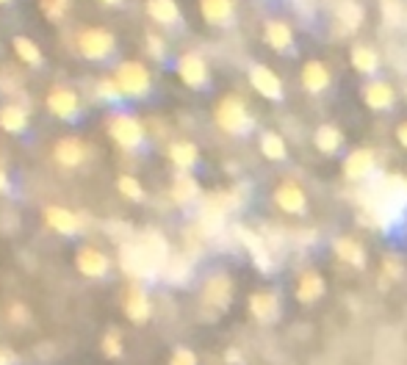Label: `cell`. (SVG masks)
I'll use <instances>...</instances> for the list:
<instances>
[{"instance_id":"1f68e13d","label":"cell","mask_w":407,"mask_h":365,"mask_svg":"<svg viewBox=\"0 0 407 365\" xmlns=\"http://www.w3.org/2000/svg\"><path fill=\"white\" fill-rule=\"evenodd\" d=\"M316 147L321 152H335L341 147V131L332 125H321L316 131Z\"/></svg>"},{"instance_id":"d6986e66","label":"cell","mask_w":407,"mask_h":365,"mask_svg":"<svg viewBox=\"0 0 407 365\" xmlns=\"http://www.w3.org/2000/svg\"><path fill=\"white\" fill-rule=\"evenodd\" d=\"M147 14L158 25H175L181 20V8L175 0H147Z\"/></svg>"},{"instance_id":"9a60e30c","label":"cell","mask_w":407,"mask_h":365,"mask_svg":"<svg viewBox=\"0 0 407 365\" xmlns=\"http://www.w3.org/2000/svg\"><path fill=\"white\" fill-rule=\"evenodd\" d=\"M274 199H277V205L283 208V211H288V213H302L305 211V191L297 185V182H283L280 188H277V194H274Z\"/></svg>"},{"instance_id":"d590c367","label":"cell","mask_w":407,"mask_h":365,"mask_svg":"<svg viewBox=\"0 0 407 365\" xmlns=\"http://www.w3.org/2000/svg\"><path fill=\"white\" fill-rule=\"evenodd\" d=\"M39 8L50 22H61L70 11V0H39Z\"/></svg>"},{"instance_id":"7c38bea8","label":"cell","mask_w":407,"mask_h":365,"mask_svg":"<svg viewBox=\"0 0 407 365\" xmlns=\"http://www.w3.org/2000/svg\"><path fill=\"white\" fill-rule=\"evenodd\" d=\"M138 244H141V246H144V252L155 260V266L164 272L167 260L172 258V255H169V244H167V238H164L158 230H144V232H141V238H138Z\"/></svg>"},{"instance_id":"7402d4cb","label":"cell","mask_w":407,"mask_h":365,"mask_svg":"<svg viewBox=\"0 0 407 365\" xmlns=\"http://www.w3.org/2000/svg\"><path fill=\"white\" fill-rule=\"evenodd\" d=\"M302 84H305V89L308 91L327 89V84H330V72H327V67H324L321 61H308L305 69H302Z\"/></svg>"},{"instance_id":"836d02e7","label":"cell","mask_w":407,"mask_h":365,"mask_svg":"<svg viewBox=\"0 0 407 365\" xmlns=\"http://www.w3.org/2000/svg\"><path fill=\"white\" fill-rule=\"evenodd\" d=\"M352 64H355V69H361V72H374V69H377V53L366 45L352 47Z\"/></svg>"},{"instance_id":"83f0119b","label":"cell","mask_w":407,"mask_h":365,"mask_svg":"<svg viewBox=\"0 0 407 365\" xmlns=\"http://www.w3.org/2000/svg\"><path fill=\"white\" fill-rule=\"evenodd\" d=\"M335 14H338L341 25H347V31H355V28L361 25V20H363L361 3H355V0H341V3H338V8H335Z\"/></svg>"},{"instance_id":"484cf974","label":"cell","mask_w":407,"mask_h":365,"mask_svg":"<svg viewBox=\"0 0 407 365\" xmlns=\"http://www.w3.org/2000/svg\"><path fill=\"white\" fill-rule=\"evenodd\" d=\"M321 291H324V279H321V274H316V272L302 274L299 288H297L299 302H316L318 296H321Z\"/></svg>"},{"instance_id":"8fae6325","label":"cell","mask_w":407,"mask_h":365,"mask_svg":"<svg viewBox=\"0 0 407 365\" xmlns=\"http://www.w3.org/2000/svg\"><path fill=\"white\" fill-rule=\"evenodd\" d=\"M45 222H47V227L61 232V235H75V232L81 230L78 213H72L70 208H61V205H47Z\"/></svg>"},{"instance_id":"3957f363","label":"cell","mask_w":407,"mask_h":365,"mask_svg":"<svg viewBox=\"0 0 407 365\" xmlns=\"http://www.w3.org/2000/svg\"><path fill=\"white\" fill-rule=\"evenodd\" d=\"M119 266H122V272L128 274V277H134V279H155L161 274V269L155 266V260L144 252V246L138 241H125L119 246Z\"/></svg>"},{"instance_id":"b9f144b4","label":"cell","mask_w":407,"mask_h":365,"mask_svg":"<svg viewBox=\"0 0 407 365\" xmlns=\"http://www.w3.org/2000/svg\"><path fill=\"white\" fill-rule=\"evenodd\" d=\"M8 316H11V321H25L28 319V310H25V305L14 302V305L8 307Z\"/></svg>"},{"instance_id":"bcb514c9","label":"cell","mask_w":407,"mask_h":365,"mask_svg":"<svg viewBox=\"0 0 407 365\" xmlns=\"http://www.w3.org/2000/svg\"><path fill=\"white\" fill-rule=\"evenodd\" d=\"M103 6H111V8H117V6H122V0H100Z\"/></svg>"},{"instance_id":"8992f818","label":"cell","mask_w":407,"mask_h":365,"mask_svg":"<svg viewBox=\"0 0 407 365\" xmlns=\"http://www.w3.org/2000/svg\"><path fill=\"white\" fill-rule=\"evenodd\" d=\"M45 105L53 117L67 119V122L81 114V97H78V91L72 89V86H64V84L50 86V91H47L45 97Z\"/></svg>"},{"instance_id":"4fadbf2b","label":"cell","mask_w":407,"mask_h":365,"mask_svg":"<svg viewBox=\"0 0 407 365\" xmlns=\"http://www.w3.org/2000/svg\"><path fill=\"white\" fill-rule=\"evenodd\" d=\"M122 310H125V316L136 324H144V321L150 319V313H153V305H150V299H147V293L134 285L131 291H128V296H125V305H122Z\"/></svg>"},{"instance_id":"603a6c76","label":"cell","mask_w":407,"mask_h":365,"mask_svg":"<svg viewBox=\"0 0 407 365\" xmlns=\"http://www.w3.org/2000/svg\"><path fill=\"white\" fill-rule=\"evenodd\" d=\"M197 147L191 144V141H175L172 147H169V161L181 169V172H186V169H191L194 164H197Z\"/></svg>"},{"instance_id":"8d00e7d4","label":"cell","mask_w":407,"mask_h":365,"mask_svg":"<svg viewBox=\"0 0 407 365\" xmlns=\"http://www.w3.org/2000/svg\"><path fill=\"white\" fill-rule=\"evenodd\" d=\"M117 188H119V194H122L125 199H134V202H141V199H144V188H141V182L136 180L134 175H122V178L117 180Z\"/></svg>"},{"instance_id":"4dcf8cb0","label":"cell","mask_w":407,"mask_h":365,"mask_svg":"<svg viewBox=\"0 0 407 365\" xmlns=\"http://www.w3.org/2000/svg\"><path fill=\"white\" fill-rule=\"evenodd\" d=\"M335 252H338V258H344V260L352 263V266H363V263H366L363 249L352 238H338V241H335Z\"/></svg>"},{"instance_id":"44dd1931","label":"cell","mask_w":407,"mask_h":365,"mask_svg":"<svg viewBox=\"0 0 407 365\" xmlns=\"http://www.w3.org/2000/svg\"><path fill=\"white\" fill-rule=\"evenodd\" d=\"M11 47H14V53H17V58H20L22 64H28V67H42L45 55H42V50H39V45H37L34 39H28V36H14V39H11Z\"/></svg>"},{"instance_id":"d6a6232c","label":"cell","mask_w":407,"mask_h":365,"mask_svg":"<svg viewBox=\"0 0 407 365\" xmlns=\"http://www.w3.org/2000/svg\"><path fill=\"white\" fill-rule=\"evenodd\" d=\"M161 274H164L169 282H186V277H188V258L172 255V258L167 260V266H164V272Z\"/></svg>"},{"instance_id":"cb8c5ba5","label":"cell","mask_w":407,"mask_h":365,"mask_svg":"<svg viewBox=\"0 0 407 365\" xmlns=\"http://www.w3.org/2000/svg\"><path fill=\"white\" fill-rule=\"evenodd\" d=\"M172 199L178 202V205H186V202H191V199H197V194H200V185H197V180L191 178V175H186V172H181L178 178H175V182H172Z\"/></svg>"},{"instance_id":"277c9868","label":"cell","mask_w":407,"mask_h":365,"mask_svg":"<svg viewBox=\"0 0 407 365\" xmlns=\"http://www.w3.org/2000/svg\"><path fill=\"white\" fill-rule=\"evenodd\" d=\"M114 78L119 84L122 97H144L150 86H153V78H150V69L141 64V61H122L117 69H114Z\"/></svg>"},{"instance_id":"f35d334b","label":"cell","mask_w":407,"mask_h":365,"mask_svg":"<svg viewBox=\"0 0 407 365\" xmlns=\"http://www.w3.org/2000/svg\"><path fill=\"white\" fill-rule=\"evenodd\" d=\"M382 14L391 25H399L402 22V6L396 0H382Z\"/></svg>"},{"instance_id":"9c48e42d","label":"cell","mask_w":407,"mask_h":365,"mask_svg":"<svg viewBox=\"0 0 407 365\" xmlns=\"http://www.w3.org/2000/svg\"><path fill=\"white\" fill-rule=\"evenodd\" d=\"M75 266H78V272L84 274V277H91V279H100V277H105L108 274V258H105V252H100V249H94V246H84V249H78V255H75Z\"/></svg>"},{"instance_id":"7bdbcfd3","label":"cell","mask_w":407,"mask_h":365,"mask_svg":"<svg viewBox=\"0 0 407 365\" xmlns=\"http://www.w3.org/2000/svg\"><path fill=\"white\" fill-rule=\"evenodd\" d=\"M11 191V180L6 175V169H0V194H8Z\"/></svg>"},{"instance_id":"7dc6e473","label":"cell","mask_w":407,"mask_h":365,"mask_svg":"<svg viewBox=\"0 0 407 365\" xmlns=\"http://www.w3.org/2000/svg\"><path fill=\"white\" fill-rule=\"evenodd\" d=\"M8 3H11V0H0V6H8Z\"/></svg>"},{"instance_id":"5bb4252c","label":"cell","mask_w":407,"mask_h":365,"mask_svg":"<svg viewBox=\"0 0 407 365\" xmlns=\"http://www.w3.org/2000/svg\"><path fill=\"white\" fill-rule=\"evenodd\" d=\"M0 128L6 133H22L28 128V108L20 102H6L0 108Z\"/></svg>"},{"instance_id":"e0dca14e","label":"cell","mask_w":407,"mask_h":365,"mask_svg":"<svg viewBox=\"0 0 407 365\" xmlns=\"http://www.w3.org/2000/svg\"><path fill=\"white\" fill-rule=\"evenodd\" d=\"M371 169H374V152H371V150H355V152L347 158V164H344V172H347L349 180L368 178Z\"/></svg>"},{"instance_id":"4316f807","label":"cell","mask_w":407,"mask_h":365,"mask_svg":"<svg viewBox=\"0 0 407 365\" xmlns=\"http://www.w3.org/2000/svg\"><path fill=\"white\" fill-rule=\"evenodd\" d=\"M366 102H368L371 108L382 111V108H388V105L394 102V89H391L388 84H382V81L368 84V86H366Z\"/></svg>"},{"instance_id":"f546056e","label":"cell","mask_w":407,"mask_h":365,"mask_svg":"<svg viewBox=\"0 0 407 365\" xmlns=\"http://www.w3.org/2000/svg\"><path fill=\"white\" fill-rule=\"evenodd\" d=\"M94 94H97V100H103V102H119V100H122V91H119V84H117L114 75H103V78L94 84Z\"/></svg>"},{"instance_id":"ee69618b","label":"cell","mask_w":407,"mask_h":365,"mask_svg":"<svg viewBox=\"0 0 407 365\" xmlns=\"http://www.w3.org/2000/svg\"><path fill=\"white\" fill-rule=\"evenodd\" d=\"M14 360H17V357H14L11 352H6V349H0V365H14Z\"/></svg>"},{"instance_id":"ac0fdd59","label":"cell","mask_w":407,"mask_h":365,"mask_svg":"<svg viewBox=\"0 0 407 365\" xmlns=\"http://www.w3.org/2000/svg\"><path fill=\"white\" fill-rule=\"evenodd\" d=\"M235 232L241 235V241H244V244H247V249L252 252V258H255L258 269H261V272H269V269H271V258H269V249H266V244L261 241V235H255L252 230H244V227H235Z\"/></svg>"},{"instance_id":"74e56055","label":"cell","mask_w":407,"mask_h":365,"mask_svg":"<svg viewBox=\"0 0 407 365\" xmlns=\"http://www.w3.org/2000/svg\"><path fill=\"white\" fill-rule=\"evenodd\" d=\"M103 354L105 357H122V338H119V332L117 329H108L105 335H103Z\"/></svg>"},{"instance_id":"ba28073f","label":"cell","mask_w":407,"mask_h":365,"mask_svg":"<svg viewBox=\"0 0 407 365\" xmlns=\"http://www.w3.org/2000/svg\"><path fill=\"white\" fill-rule=\"evenodd\" d=\"M53 158H56L58 166L75 169V166H81V164L86 161V147H84L81 138H75V136L58 138L56 147H53Z\"/></svg>"},{"instance_id":"f1b7e54d","label":"cell","mask_w":407,"mask_h":365,"mask_svg":"<svg viewBox=\"0 0 407 365\" xmlns=\"http://www.w3.org/2000/svg\"><path fill=\"white\" fill-rule=\"evenodd\" d=\"M250 310L258 321H269L277 310V299L271 293H252L250 296Z\"/></svg>"},{"instance_id":"5b68a950","label":"cell","mask_w":407,"mask_h":365,"mask_svg":"<svg viewBox=\"0 0 407 365\" xmlns=\"http://www.w3.org/2000/svg\"><path fill=\"white\" fill-rule=\"evenodd\" d=\"M214 117H217V125H219L222 131H227V133H244V131L252 128V119H250L244 102H241L235 94H227V97L219 100Z\"/></svg>"},{"instance_id":"e575fe53","label":"cell","mask_w":407,"mask_h":365,"mask_svg":"<svg viewBox=\"0 0 407 365\" xmlns=\"http://www.w3.org/2000/svg\"><path fill=\"white\" fill-rule=\"evenodd\" d=\"M261 150H264V155L271 158V161H283V158H285V141L277 136V133H264Z\"/></svg>"},{"instance_id":"60d3db41","label":"cell","mask_w":407,"mask_h":365,"mask_svg":"<svg viewBox=\"0 0 407 365\" xmlns=\"http://www.w3.org/2000/svg\"><path fill=\"white\" fill-rule=\"evenodd\" d=\"M169 365H197V354H194L191 349L181 346V349H175V354H172Z\"/></svg>"},{"instance_id":"2e32d148","label":"cell","mask_w":407,"mask_h":365,"mask_svg":"<svg viewBox=\"0 0 407 365\" xmlns=\"http://www.w3.org/2000/svg\"><path fill=\"white\" fill-rule=\"evenodd\" d=\"M250 81H252V86L261 91L264 97H271V100L283 97V84H280V78L271 72L269 67H252Z\"/></svg>"},{"instance_id":"7a4b0ae2","label":"cell","mask_w":407,"mask_h":365,"mask_svg":"<svg viewBox=\"0 0 407 365\" xmlns=\"http://www.w3.org/2000/svg\"><path fill=\"white\" fill-rule=\"evenodd\" d=\"M108 136L114 138L122 150H138L144 144V122L136 117V114H128V111H117L111 114L108 119Z\"/></svg>"},{"instance_id":"f6af8a7d","label":"cell","mask_w":407,"mask_h":365,"mask_svg":"<svg viewBox=\"0 0 407 365\" xmlns=\"http://www.w3.org/2000/svg\"><path fill=\"white\" fill-rule=\"evenodd\" d=\"M396 136H399V141H402V144H405V147H407V122H402V125H399Z\"/></svg>"},{"instance_id":"30bf717a","label":"cell","mask_w":407,"mask_h":365,"mask_svg":"<svg viewBox=\"0 0 407 365\" xmlns=\"http://www.w3.org/2000/svg\"><path fill=\"white\" fill-rule=\"evenodd\" d=\"M230 296H233V285L225 274H214L202 288V302L208 307H217V310H225L230 305Z\"/></svg>"},{"instance_id":"d4e9b609","label":"cell","mask_w":407,"mask_h":365,"mask_svg":"<svg viewBox=\"0 0 407 365\" xmlns=\"http://www.w3.org/2000/svg\"><path fill=\"white\" fill-rule=\"evenodd\" d=\"M264 39L269 42L274 50H285V47L291 45V39H294V34H291V28L283 22V20H271L266 22V31H264Z\"/></svg>"},{"instance_id":"ffe728a7","label":"cell","mask_w":407,"mask_h":365,"mask_svg":"<svg viewBox=\"0 0 407 365\" xmlns=\"http://www.w3.org/2000/svg\"><path fill=\"white\" fill-rule=\"evenodd\" d=\"M233 8H235L233 0H200V11L211 25H225L233 17Z\"/></svg>"},{"instance_id":"6da1fadb","label":"cell","mask_w":407,"mask_h":365,"mask_svg":"<svg viewBox=\"0 0 407 365\" xmlns=\"http://www.w3.org/2000/svg\"><path fill=\"white\" fill-rule=\"evenodd\" d=\"M75 47L86 61H105L114 50H117V36L105 28H81L75 36Z\"/></svg>"},{"instance_id":"52a82bcc","label":"cell","mask_w":407,"mask_h":365,"mask_svg":"<svg viewBox=\"0 0 407 365\" xmlns=\"http://www.w3.org/2000/svg\"><path fill=\"white\" fill-rule=\"evenodd\" d=\"M178 75L186 86L191 89H202L208 84V64L200 53H183L178 58Z\"/></svg>"},{"instance_id":"ab89813d","label":"cell","mask_w":407,"mask_h":365,"mask_svg":"<svg viewBox=\"0 0 407 365\" xmlns=\"http://www.w3.org/2000/svg\"><path fill=\"white\" fill-rule=\"evenodd\" d=\"M147 50L153 58H164L167 55V42L158 34H147Z\"/></svg>"}]
</instances>
